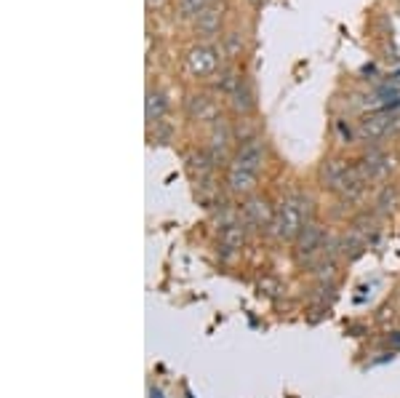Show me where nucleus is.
<instances>
[{
    "instance_id": "f257e3e1",
    "label": "nucleus",
    "mask_w": 400,
    "mask_h": 398,
    "mask_svg": "<svg viewBox=\"0 0 400 398\" xmlns=\"http://www.w3.org/2000/svg\"><path fill=\"white\" fill-rule=\"evenodd\" d=\"M259 166H262V150L259 145H246L240 155H237L235 166H232V174H230V184L246 193L251 190L253 182H256V174H259Z\"/></svg>"
},
{
    "instance_id": "f03ea898",
    "label": "nucleus",
    "mask_w": 400,
    "mask_h": 398,
    "mask_svg": "<svg viewBox=\"0 0 400 398\" xmlns=\"http://www.w3.org/2000/svg\"><path fill=\"white\" fill-rule=\"evenodd\" d=\"M307 206V200L302 198H294V200H286L281 206V212L275 216V230H278V235L283 238H291V235H297L302 225H304V209Z\"/></svg>"
},
{
    "instance_id": "7ed1b4c3",
    "label": "nucleus",
    "mask_w": 400,
    "mask_h": 398,
    "mask_svg": "<svg viewBox=\"0 0 400 398\" xmlns=\"http://www.w3.org/2000/svg\"><path fill=\"white\" fill-rule=\"evenodd\" d=\"M187 70L198 78H211L219 70V54L211 46H195L187 54Z\"/></svg>"
},
{
    "instance_id": "20e7f679",
    "label": "nucleus",
    "mask_w": 400,
    "mask_h": 398,
    "mask_svg": "<svg viewBox=\"0 0 400 398\" xmlns=\"http://www.w3.org/2000/svg\"><path fill=\"white\" fill-rule=\"evenodd\" d=\"M216 30H219V14L211 11V8H203L198 14V32L200 35H214Z\"/></svg>"
},
{
    "instance_id": "39448f33",
    "label": "nucleus",
    "mask_w": 400,
    "mask_h": 398,
    "mask_svg": "<svg viewBox=\"0 0 400 398\" xmlns=\"http://www.w3.org/2000/svg\"><path fill=\"white\" fill-rule=\"evenodd\" d=\"M190 110H193V115H198V118H206V115H214V112H216L214 102H211L208 96H193V99H190Z\"/></svg>"
},
{
    "instance_id": "423d86ee",
    "label": "nucleus",
    "mask_w": 400,
    "mask_h": 398,
    "mask_svg": "<svg viewBox=\"0 0 400 398\" xmlns=\"http://www.w3.org/2000/svg\"><path fill=\"white\" fill-rule=\"evenodd\" d=\"M182 8L184 14H200L206 8V0H182Z\"/></svg>"
}]
</instances>
